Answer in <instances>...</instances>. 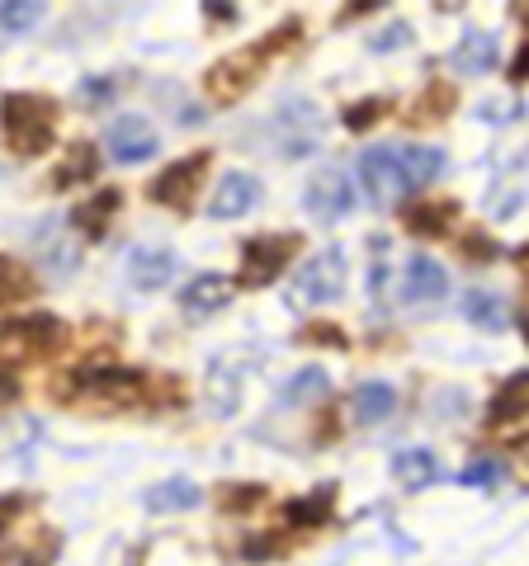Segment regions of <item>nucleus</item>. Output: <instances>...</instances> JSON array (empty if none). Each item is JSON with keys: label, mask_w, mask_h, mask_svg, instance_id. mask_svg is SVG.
Returning <instances> with one entry per match:
<instances>
[{"label": "nucleus", "mask_w": 529, "mask_h": 566, "mask_svg": "<svg viewBox=\"0 0 529 566\" xmlns=\"http://www.w3.org/2000/svg\"><path fill=\"white\" fill-rule=\"evenodd\" d=\"M464 316L478 331H506V322H510V312H506L501 297L497 293H483V289L464 293Z\"/></svg>", "instance_id": "nucleus-24"}, {"label": "nucleus", "mask_w": 529, "mask_h": 566, "mask_svg": "<svg viewBox=\"0 0 529 566\" xmlns=\"http://www.w3.org/2000/svg\"><path fill=\"white\" fill-rule=\"evenodd\" d=\"M52 553H58V547H48V553H39V547H24V553H6V557H0V566H43Z\"/></svg>", "instance_id": "nucleus-36"}, {"label": "nucleus", "mask_w": 529, "mask_h": 566, "mask_svg": "<svg viewBox=\"0 0 529 566\" xmlns=\"http://www.w3.org/2000/svg\"><path fill=\"white\" fill-rule=\"evenodd\" d=\"M464 251H468V255H478V260H491V255H497V245L483 241V237H464Z\"/></svg>", "instance_id": "nucleus-39"}, {"label": "nucleus", "mask_w": 529, "mask_h": 566, "mask_svg": "<svg viewBox=\"0 0 529 566\" xmlns=\"http://www.w3.org/2000/svg\"><path fill=\"white\" fill-rule=\"evenodd\" d=\"M506 476V468H501V458H491V453H483V458H473V463L458 472V482H468V486H497Z\"/></svg>", "instance_id": "nucleus-29"}, {"label": "nucleus", "mask_w": 529, "mask_h": 566, "mask_svg": "<svg viewBox=\"0 0 529 566\" xmlns=\"http://www.w3.org/2000/svg\"><path fill=\"white\" fill-rule=\"evenodd\" d=\"M14 392H20V387H14V378L0 374V397H14Z\"/></svg>", "instance_id": "nucleus-41"}, {"label": "nucleus", "mask_w": 529, "mask_h": 566, "mask_svg": "<svg viewBox=\"0 0 529 566\" xmlns=\"http://www.w3.org/2000/svg\"><path fill=\"white\" fill-rule=\"evenodd\" d=\"M39 289V279H33L20 260H0V307L6 303H24Z\"/></svg>", "instance_id": "nucleus-26"}, {"label": "nucleus", "mask_w": 529, "mask_h": 566, "mask_svg": "<svg viewBox=\"0 0 529 566\" xmlns=\"http://www.w3.org/2000/svg\"><path fill=\"white\" fill-rule=\"evenodd\" d=\"M241 553L251 557V562H260V557H274V553H284V538H251V543L241 547Z\"/></svg>", "instance_id": "nucleus-37"}, {"label": "nucleus", "mask_w": 529, "mask_h": 566, "mask_svg": "<svg viewBox=\"0 0 529 566\" xmlns=\"http://www.w3.org/2000/svg\"><path fill=\"white\" fill-rule=\"evenodd\" d=\"M303 340L308 345H336V349H345L350 335L341 326H331V322H312V326H303Z\"/></svg>", "instance_id": "nucleus-33"}, {"label": "nucleus", "mask_w": 529, "mask_h": 566, "mask_svg": "<svg viewBox=\"0 0 529 566\" xmlns=\"http://www.w3.org/2000/svg\"><path fill=\"white\" fill-rule=\"evenodd\" d=\"M393 406H397V392L387 382H364L355 387V420L360 424H383L387 416H393Z\"/></svg>", "instance_id": "nucleus-23"}, {"label": "nucleus", "mask_w": 529, "mask_h": 566, "mask_svg": "<svg viewBox=\"0 0 529 566\" xmlns=\"http://www.w3.org/2000/svg\"><path fill=\"white\" fill-rule=\"evenodd\" d=\"M491 62H497V39H487V33H468L454 48V66L464 71H491Z\"/></svg>", "instance_id": "nucleus-27"}, {"label": "nucleus", "mask_w": 529, "mask_h": 566, "mask_svg": "<svg viewBox=\"0 0 529 566\" xmlns=\"http://www.w3.org/2000/svg\"><path fill=\"white\" fill-rule=\"evenodd\" d=\"M199 505V486L189 482V476H170V482H156L147 491V510L152 515H180V510Z\"/></svg>", "instance_id": "nucleus-22"}, {"label": "nucleus", "mask_w": 529, "mask_h": 566, "mask_svg": "<svg viewBox=\"0 0 529 566\" xmlns=\"http://www.w3.org/2000/svg\"><path fill=\"white\" fill-rule=\"evenodd\" d=\"M66 340H72V331L58 316H20V322L0 326V359H43V354H58Z\"/></svg>", "instance_id": "nucleus-4"}, {"label": "nucleus", "mask_w": 529, "mask_h": 566, "mask_svg": "<svg viewBox=\"0 0 529 566\" xmlns=\"http://www.w3.org/2000/svg\"><path fill=\"white\" fill-rule=\"evenodd\" d=\"M39 14H43V6L39 0H10V6H0V29H29V24H39Z\"/></svg>", "instance_id": "nucleus-31"}, {"label": "nucleus", "mask_w": 529, "mask_h": 566, "mask_svg": "<svg viewBox=\"0 0 529 566\" xmlns=\"http://www.w3.org/2000/svg\"><path fill=\"white\" fill-rule=\"evenodd\" d=\"M397 166H402V185L407 189H426L439 180V170H445V156L435 147H397Z\"/></svg>", "instance_id": "nucleus-17"}, {"label": "nucleus", "mask_w": 529, "mask_h": 566, "mask_svg": "<svg viewBox=\"0 0 529 566\" xmlns=\"http://www.w3.org/2000/svg\"><path fill=\"white\" fill-rule=\"evenodd\" d=\"M520 264H525V274H529V245H525V251H520Z\"/></svg>", "instance_id": "nucleus-42"}, {"label": "nucleus", "mask_w": 529, "mask_h": 566, "mask_svg": "<svg viewBox=\"0 0 529 566\" xmlns=\"http://www.w3.org/2000/svg\"><path fill=\"white\" fill-rule=\"evenodd\" d=\"M260 501H264V486H256V482L222 486V495H218V505H222V510H232V515H246V510H256Z\"/></svg>", "instance_id": "nucleus-30"}, {"label": "nucleus", "mask_w": 529, "mask_h": 566, "mask_svg": "<svg viewBox=\"0 0 529 566\" xmlns=\"http://www.w3.org/2000/svg\"><path fill=\"white\" fill-rule=\"evenodd\" d=\"M208 411H214V416H232L237 411V401H241V378L232 374V368H227V374H222V368H214V374H208Z\"/></svg>", "instance_id": "nucleus-25"}, {"label": "nucleus", "mask_w": 529, "mask_h": 566, "mask_svg": "<svg viewBox=\"0 0 529 566\" xmlns=\"http://www.w3.org/2000/svg\"><path fill=\"white\" fill-rule=\"evenodd\" d=\"M445 109H454V85L435 81L431 91H426V99L416 104V118H445Z\"/></svg>", "instance_id": "nucleus-32"}, {"label": "nucleus", "mask_w": 529, "mask_h": 566, "mask_svg": "<svg viewBox=\"0 0 529 566\" xmlns=\"http://www.w3.org/2000/svg\"><path fill=\"white\" fill-rule=\"evenodd\" d=\"M52 397L66 406H156L152 378L133 374V368H76V374H58L52 378Z\"/></svg>", "instance_id": "nucleus-1"}, {"label": "nucleus", "mask_w": 529, "mask_h": 566, "mask_svg": "<svg viewBox=\"0 0 529 566\" xmlns=\"http://www.w3.org/2000/svg\"><path fill=\"white\" fill-rule=\"evenodd\" d=\"M331 510H336V486H317L312 495H303V501L284 505V520L293 528H322L331 520Z\"/></svg>", "instance_id": "nucleus-21"}, {"label": "nucleus", "mask_w": 529, "mask_h": 566, "mask_svg": "<svg viewBox=\"0 0 529 566\" xmlns=\"http://www.w3.org/2000/svg\"><path fill=\"white\" fill-rule=\"evenodd\" d=\"M435 476H439V463H435L431 449H402V453H393V482H397V486L426 491Z\"/></svg>", "instance_id": "nucleus-16"}, {"label": "nucleus", "mask_w": 529, "mask_h": 566, "mask_svg": "<svg viewBox=\"0 0 529 566\" xmlns=\"http://www.w3.org/2000/svg\"><path fill=\"white\" fill-rule=\"evenodd\" d=\"M298 43V24L289 20V24H279L270 39H260V43H251V48H241V52H232V57H222V62H214V71H208V95L214 99H222V104H232V99H241L246 91L256 85V76L264 71V62L270 57H279L284 48H293Z\"/></svg>", "instance_id": "nucleus-2"}, {"label": "nucleus", "mask_w": 529, "mask_h": 566, "mask_svg": "<svg viewBox=\"0 0 529 566\" xmlns=\"http://www.w3.org/2000/svg\"><path fill=\"white\" fill-rule=\"evenodd\" d=\"M260 203V180L246 170H227L222 185L214 189V199H208V218H246Z\"/></svg>", "instance_id": "nucleus-10"}, {"label": "nucleus", "mask_w": 529, "mask_h": 566, "mask_svg": "<svg viewBox=\"0 0 529 566\" xmlns=\"http://www.w3.org/2000/svg\"><path fill=\"white\" fill-rule=\"evenodd\" d=\"M360 180H364V189L374 193L378 203H387V199H397L402 189V166H397V147H369L364 156H360Z\"/></svg>", "instance_id": "nucleus-12"}, {"label": "nucleus", "mask_w": 529, "mask_h": 566, "mask_svg": "<svg viewBox=\"0 0 529 566\" xmlns=\"http://www.w3.org/2000/svg\"><path fill=\"white\" fill-rule=\"evenodd\" d=\"M341 289H345V251L341 245H326V251H317L303 270H298L293 297L298 303H336Z\"/></svg>", "instance_id": "nucleus-6"}, {"label": "nucleus", "mask_w": 529, "mask_h": 566, "mask_svg": "<svg viewBox=\"0 0 529 566\" xmlns=\"http://www.w3.org/2000/svg\"><path fill=\"white\" fill-rule=\"evenodd\" d=\"M152 151H156V128H152L143 114L114 118V128H110V156H114V161L137 166V161H147Z\"/></svg>", "instance_id": "nucleus-9"}, {"label": "nucleus", "mask_w": 529, "mask_h": 566, "mask_svg": "<svg viewBox=\"0 0 529 566\" xmlns=\"http://www.w3.org/2000/svg\"><path fill=\"white\" fill-rule=\"evenodd\" d=\"M322 387H326V374H322V368H308V374H298V382L289 387V397L298 401V397H312V392H322Z\"/></svg>", "instance_id": "nucleus-35"}, {"label": "nucleus", "mask_w": 529, "mask_h": 566, "mask_svg": "<svg viewBox=\"0 0 529 566\" xmlns=\"http://www.w3.org/2000/svg\"><path fill=\"white\" fill-rule=\"evenodd\" d=\"M393 109V104H387L383 95H369V99H360V104H350L345 109V128L350 133H364V128H374V123Z\"/></svg>", "instance_id": "nucleus-28"}, {"label": "nucleus", "mask_w": 529, "mask_h": 566, "mask_svg": "<svg viewBox=\"0 0 529 566\" xmlns=\"http://www.w3.org/2000/svg\"><path fill=\"white\" fill-rule=\"evenodd\" d=\"M0 133H6L14 156H39L52 147V133H58V99L52 95H29L14 91L0 99Z\"/></svg>", "instance_id": "nucleus-3"}, {"label": "nucleus", "mask_w": 529, "mask_h": 566, "mask_svg": "<svg viewBox=\"0 0 529 566\" xmlns=\"http://www.w3.org/2000/svg\"><path fill=\"white\" fill-rule=\"evenodd\" d=\"M510 81H529V43L516 52V62H510Z\"/></svg>", "instance_id": "nucleus-40"}, {"label": "nucleus", "mask_w": 529, "mask_h": 566, "mask_svg": "<svg viewBox=\"0 0 529 566\" xmlns=\"http://www.w3.org/2000/svg\"><path fill=\"white\" fill-rule=\"evenodd\" d=\"M303 251V237L284 232V237H251L241 245V283L246 289H264L293 264V255Z\"/></svg>", "instance_id": "nucleus-5"}, {"label": "nucleus", "mask_w": 529, "mask_h": 566, "mask_svg": "<svg viewBox=\"0 0 529 566\" xmlns=\"http://www.w3.org/2000/svg\"><path fill=\"white\" fill-rule=\"evenodd\" d=\"M204 170H208V151H194V156H180V161H170L162 175L152 180L147 199L152 203H166V208H189L194 203V189L204 185Z\"/></svg>", "instance_id": "nucleus-7"}, {"label": "nucleus", "mask_w": 529, "mask_h": 566, "mask_svg": "<svg viewBox=\"0 0 529 566\" xmlns=\"http://www.w3.org/2000/svg\"><path fill=\"white\" fill-rule=\"evenodd\" d=\"M227 303H232V279H222V274L189 279L185 293H180V312L189 322H208V316H218Z\"/></svg>", "instance_id": "nucleus-11"}, {"label": "nucleus", "mask_w": 529, "mask_h": 566, "mask_svg": "<svg viewBox=\"0 0 529 566\" xmlns=\"http://www.w3.org/2000/svg\"><path fill=\"white\" fill-rule=\"evenodd\" d=\"M175 279V255L162 251V245H137V251L128 255V283L143 293H156L166 289V283Z\"/></svg>", "instance_id": "nucleus-13"}, {"label": "nucleus", "mask_w": 529, "mask_h": 566, "mask_svg": "<svg viewBox=\"0 0 529 566\" xmlns=\"http://www.w3.org/2000/svg\"><path fill=\"white\" fill-rule=\"evenodd\" d=\"M458 222V203L454 199H416L407 208V227L416 237H445Z\"/></svg>", "instance_id": "nucleus-14"}, {"label": "nucleus", "mask_w": 529, "mask_h": 566, "mask_svg": "<svg viewBox=\"0 0 529 566\" xmlns=\"http://www.w3.org/2000/svg\"><path fill=\"white\" fill-rule=\"evenodd\" d=\"M95 170H100V151L91 142H76V147H66L58 170H52V189H76L85 180H95Z\"/></svg>", "instance_id": "nucleus-18"}, {"label": "nucleus", "mask_w": 529, "mask_h": 566, "mask_svg": "<svg viewBox=\"0 0 529 566\" xmlns=\"http://www.w3.org/2000/svg\"><path fill=\"white\" fill-rule=\"evenodd\" d=\"M303 203L317 222H341L345 212L355 208V193H350V180L341 170H317L303 189Z\"/></svg>", "instance_id": "nucleus-8"}, {"label": "nucleus", "mask_w": 529, "mask_h": 566, "mask_svg": "<svg viewBox=\"0 0 529 566\" xmlns=\"http://www.w3.org/2000/svg\"><path fill=\"white\" fill-rule=\"evenodd\" d=\"M123 208V193L118 189H100V193H91L85 203H76V212H72V227H81L85 237H104V227L114 222V212Z\"/></svg>", "instance_id": "nucleus-15"}, {"label": "nucleus", "mask_w": 529, "mask_h": 566, "mask_svg": "<svg viewBox=\"0 0 529 566\" xmlns=\"http://www.w3.org/2000/svg\"><path fill=\"white\" fill-rule=\"evenodd\" d=\"M525 340H529V316H525Z\"/></svg>", "instance_id": "nucleus-43"}, {"label": "nucleus", "mask_w": 529, "mask_h": 566, "mask_svg": "<svg viewBox=\"0 0 529 566\" xmlns=\"http://www.w3.org/2000/svg\"><path fill=\"white\" fill-rule=\"evenodd\" d=\"M24 510H29V495H14V491L0 495V534H6V528L24 515Z\"/></svg>", "instance_id": "nucleus-34"}, {"label": "nucleus", "mask_w": 529, "mask_h": 566, "mask_svg": "<svg viewBox=\"0 0 529 566\" xmlns=\"http://www.w3.org/2000/svg\"><path fill=\"white\" fill-rule=\"evenodd\" d=\"M445 289H449L445 264H435L426 255H416L407 264V297H412V303H435V297H445Z\"/></svg>", "instance_id": "nucleus-19"}, {"label": "nucleus", "mask_w": 529, "mask_h": 566, "mask_svg": "<svg viewBox=\"0 0 529 566\" xmlns=\"http://www.w3.org/2000/svg\"><path fill=\"white\" fill-rule=\"evenodd\" d=\"M407 43V24H393L383 33V39H374V52H393V48H402Z\"/></svg>", "instance_id": "nucleus-38"}, {"label": "nucleus", "mask_w": 529, "mask_h": 566, "mask_svg": "<svg viewBox=\"0 0 529 566\" xmlns=\"http://www.w3.org/2000/svg\"><path fill=\"white\" fill-rule=\"evenodd\" d=\"M520 416H529V374L506 378L501 392L491 397V406H487V424H510Z\"/></svg>", "instance_id": "nucleus-20"}]
</instances>
